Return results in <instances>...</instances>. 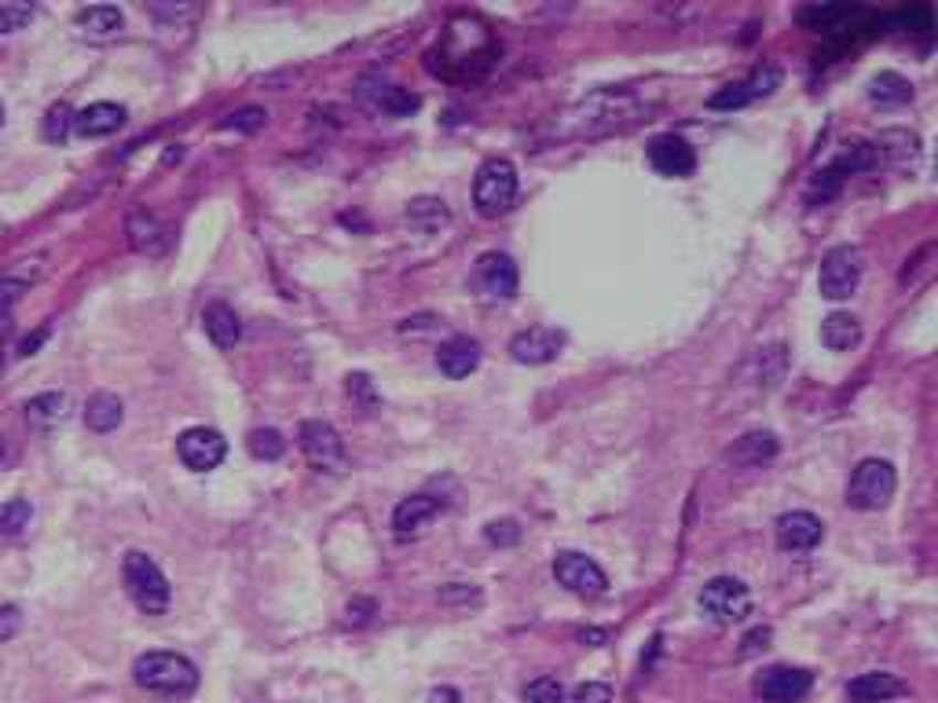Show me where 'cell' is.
Wrapping results in <instances>:
<instances>
[{"label":"cell","mask_w":938,"mask_h":703,"mask_svg":"<svg viewBox=\"0 0 938 703\" xmlns=\"http://www.w3.org/2000/svg\"><path fill=\"white\" fill-rule=\"evenodd\" d=\"M862 341V322H857L851 312H832L825 322H821V344L832 352H851Z\"/></svg>","instance_id":"cell-27"},{"label":"cell","mask_w":938,"mask_h":703,"mask_svg":"<svg viewBox=\"0 0 938 703\" xmlns=\"http://www.w3.org/2000/svg\"><path fill=\"white\" fill-rule=\"evenodd\" d=\"M246 447H249V455L260 458V462H279V458L286 455V440H283V433H276V429H254V433H249Z\"/></svg>","instance_id":"cell-31"},{"label":"cell","mask_w":938,"mask_h":703,"mask_svg":"<svg viewBox=\"0 0 938 703\" xmlns=\"http://www.w3.org/2000/svg\"><path fill=\"white\" fill-rule=\"evenodd\" d=\"M774 535H777V546H781V550L807 553V550H814L821 539H825V524H821V516H814V513L792 510V513L777 516Z\"/></svg>","instance_id":"cell-16"},{"label":"cell","mask_w":938,"mask_h":703,"mask_svg":"<svg viewBox=\"0 0 938 703\" xmlns=\"http://www.w3.org/2000/svg\"><path fill=\"white\" fill-rule=\"evenodd\" d=\"M898 488V472L884 458H862L851 472L846 483V505L862 513H876L891 502V494Z\"/></svg>","instance_id":"cell-4"},{"label":"cell","mask_w":938,"mask_h":703,"mask_svg":"<svg viewBox=\"0 0 938 703\" xmlns=\"http://www.w3.org/2000/svg\"><path fill=\"white\" fill-rule=\"evenodd\" d=\"M646 155H649V166H653L660 177H671V180L693 177V169H696V151L674 132L653 136L646 147Z\"/></svg>","instance_id":"cell-15"},{"label":"cell","mask_w":938,"mask_h":703,"mask_svg":"<svg viewBox=\"0 0 938 703\" xmlns=\"http://www.w3.org/2000/svg\"><path fill=\"white\" fill-rule=\"evenodd\" d=\"M0 462H4V440H0Z\"/></svg>","instance_id":"cell-41"},{"label":"cell","mask_w":938,"mask_h":703,"mask_svg":"<svg viewBox=\"0 0 938 703\" xmlns=\"http://www.w3.org/2000/svg\"><path fill=\"white\" fill-rule=\"evenodd\" d=\"M862 249L857 246H836L825 253L821 260V271H818V290L825 301H846L857 283H862Z\"/></svg>","instance_id":"cell-7"},{"label":"cell","mask_w":938,"mask_h":703,"mask_svg":"<svg viewBox=\"0 0 938 703\" xmlns=\"http://www.w3.org/2000/svg\"><path fill=\"white\" fill-rule=\"evenodd\" d=\"M440 516V499H429V494H411L393 510V532L399 539H415Z\"/></svg>","instance_id":"cell-17"},{"label":"cell","mask_w":938,"mask_h":703,"mask_svg":"<svg viewBox=\"0 0 938 703\" xmlns=\"http://www.w3.org/2000/svg\"><path fill=\"white\" fill-rule=\"evenodd\" d=\"M473 286L484 301H513L518 297V286H521V275H518V264L513 257L499 249H488L480 253L477 264H473Z\"/></svg>","instance_id":"cell-8"},{"label":"cell","mask_w":938,"mask_h":703,"mask_svg":"<svg viewBox=\"0 0 938 703\" xmlns=\"http://www.w3.org/2000/svg\"><path fill=\"white\" fill-rule=\"evenodd\" d=\"M26 418H30L33 429L52 433L71 418V400H66L63 392H44V396H33L26 403Z\"/></svg>","instance_id":"cell-25"},{"label":"cell","mask_w":938,"mask_h":703,"mask_svg":"<svg viewBox=\"0 0 938 703\" xmlns=\"http://www.w3.org/2000/svg\"><path fill=\"white\" fill-rule=\"evenodd\" d=\"M437 366L451 377V382H462V377H469L480 366V344L473 338H462V333L444 341L437 349Z\"/></svg>","instance_id":"cell-21"},{"label":"cell","mask_w":938,"mask_h":703,"mask_svg":"<svg viewBox=\"0 0 938 703\" xmlns=\"http://www.w3.org/2000/svg\"><path fill=\"white\" fill-rule=\"evenodd\" d=\"M562 349H565V333L554 327H529V330L513 333V341H510L513 363H521V366L554 363L557 355H562Z\"/></svg>","instance_id":"cell-14"},{"label":"cell","mask_w":938,"mask_h":703,"mask_svg":"<svg viewBox=\"0 0 938 703\" xmlns=\"http://www.w3.org/2000/svg\"><path fill=\"white\" fill-rule=\"evenodd\" d=\"M518 202V169L510 158H488L473 177V205L480 216H502Z\"/></svg>","instance_id":"cell-3"},{"label":"cell","mask_w":938,"mask_h":703,"mask_svg":"<svg viewBox=\"0 0 938 703\" xmlns=\"http://www.w3.org/2000/svg\"><path fill=\"white\" fill-rule=\"evenodd\" d=\"M30 19H33V4L0 0V33H19L22 26H30Z\"/></svg>","instance_id":"cell-33"},{"label":"cell","mask_w":938,"mask_h":703,"mask_svg":"<svg viewBox=\"0 0 938 703\" xmlns=\"http://www.w3.org/2000/svg\"><path fill=\"white\" fill-rule=\"evenodd\" d=\"M297 447H301V455L308 458V466H316L319 472H345L349 466L345 440H341V433L327 422H301V429H297Z\"/></svg>","instance_id":"cell-6"},{"label":"cell","mask_w":938,"mask_h":703,"mask_svg":"<svg viewBox=\"0 0 938 703\" xmlns=\"http://www.w3.org/2000/svg\"><path fill=\"white\" fill-rule=\"evenodd\" d=\"M125 418V407L118 396H110V392H96L93 400H88L85 407V425L93 433H114Z\"/></svg>","instance_id":"cell-29"},{"label":"cell","mask_w":938,"mask_h":703,"mask_svg":"<svg viewBox=\"0 0 938 703\" xmlns=\"http://www.w3.org/2000/svg\"><path fill=\"white\" fill-rule=\"evenodd\" d=\"M554 579L576 597H601L609 590V575L601 572V564L576 550H562L554 557Z\"/></svg>","instance_id":"cell-10"},{"label":"cell","mask_w":938,"mask_h":703,"mask_svg":"<svg viewBox=\"0 0 938 703\" xmlns=\"http://www.w3.org/2000/svg\"><path fill=\"white\" fill-rule=\"evenodd\" d=\"M30 521H33L30 499H8L4 505H0V535L19 539L30 528Z\"/></svg>","instance_id":"cell-30"},{"label":"cell","mask_w":938,"mask_h":703,"mask_svg":"<svg viewBox=\"0 0 938 703\" xmlns=\"http://www.w3.org/2000/svg\"><path fill=\"white\" fill-rule=\"evenodd\" d=\"M814 689V674L803 667H766L755 678V696L763 703H799Z\"/></svg>","instance_id":"cell-11"},{"label":"cell","mask_w":938,"mask_h":703,"mask_svg":"<svg viewBox=\"0 0 938 703\" xmlns=\"http://www.w3.org/2000/svg\"><path fill=\"white\" fill-rule=\"evenodd\" d=\"M177 455L191 472H213L224 462L227 455V440L216 429H205V425H194V429L180 433L177 440Z\"/></svg>","instance_id":"cell-12"},{"label":"cell","mask_w":938,"mask_h":703,"mask_svg":"<svg viewBox=\"0 0 938 703\" xmlns=\"http://www.w3.org/2000/svg\"><path fill=\"white\" fill-rule=\"evenodd\" d=\"M777 451H781V444H777L774 433H745L726 451V462L734 469H759L766 462H774Z\"/></svg>","instance_id":"cell-20"},{"label":"cell","mask_w":938,"mask_h":703,"mask_svg":"<svg viewBox=\"0 0 938 703\" xmlns=\"http://www.w3.org/2000/svg\"><path fill=\"white\" fill-rule=\"evenodd\" d=\"M0 360H4V355H0Z\"/></svg>","instance_id":"cell-43"},{"label":"cell","mask_w":938,"mask_h":703,"mask_svg":"<svg viewBox=\"0 0 938 703\" xmlns=\"http://www.w3.org/2000/svg\"><path fill=\"white\" fill-rule=\"evenodd\" d=\"M121 583L129 590L132 605L143 616H166L169 601H173V586H169L166 572L158 568V561L143 550H129L121 557Z\"/></svg>","instance_id":"cell-2"},{"label":"cell","mask_w":938,"mask_h":703,"mask_svg":"<svg viewBox=\"0 0 938 703\" xmlns=\"http://www.w3.org/2000/svg\"><path fill=\"white\" fill-rule=\"evenodd\" d=\"M121 26H125V15L114 4L82 8L74 19V30L82 33L85 41H110V38H118Z\"/></svg>","instance_id":"cell-22"},{"label":"cell","mask_w":938,"mask_h":703,"mask_svg":"<svg viewBox=\"0 0 938 703\" xmlns=\"http://www.w3.org/2000/svg\"><path fill=\"white\" fill-rule=\"evenodd\" d=\"M868 99L876 103L880 110H895V107H906L913 103V85L909 77H902L895 71H884L868 81Z\"/></svg>","instance_id":"cell-26"},{"label":"cell","mask_w":938,"mask_h":703,"mask_svg":"<svg viewBox=\"0 0 938 703\" xmlns=\"http://www.w3.org/2000/svg\"><path fill=\"white\" fill-rule=\"evenodd\" d=\"M356 99L367 110L385 114V118H411V114L422 107V99L415 96V92H407L399 85H388V81H377V77H363L360 81Z\"/></svg>","instance_id":"cell-13"},{"label":"cell","mask_w":938,"mask_h":703,"mask_svg":"<svg viewBox=\"0 0 938 703\" xmlns=\"http://www.w3.org/2000/svg\"><path fill=\"white\" fill-rule=\"evenodd\" d=\"M132 678L147 693L169 700H188L199 689V667L180 652H143L132 663Z\"/></svg>","instance_id":"cell-1"},{"label":"cell","mask_w":938,"mask_h":703,"mask_svg":"<svg viewBox=\"0 0 938 703\" xmlns=\"http://www.w3.org/2000/svg\"><path fill=\"white\" fill-rule=\"evenodd\" d=\"M125 235H129V246L136 253H143V257H162V253L169 249L166 224L147 210L129 213V221H125Z\"/></svg>","instance_id":"cell-18"},{"label":"cell","mask_w":938,"mask_h":703,"mask_svg":"<svg viewBox=\"0 0 938 703\" xmlns=\"http://www.w3.org/2000/svg\"><path fill=\"white\" fill-rule=\"evenodd\" d=\"M0 125H4V107H0Z\"/></svg>","instance_id":"cell-42"},{"label":"cell","mask_w":938,"mask_h":703,"mask_svg":"<svg viewBox=\"0 0 938 703\" xmlns=\"http://www.w3.org/2000/svg\"><path fill=\"white\" fill-rule=\"evenodd\" d=\"M521 700L524 703H565L568 693H565V685L557 682V678H535V682L524 689Z\"/></svg>","instance_id":"cell-34"},{"label":"cell","mask_w":938,"mask_h":703,"mask_svg":"<svg viewBox=\"0 0 938 703\" xmlns=\"http://www.w3.org/2000/svg\"><path fill=\"white\" fill-rule=\"evenodd\" d=\"M484 539L491 546H513V543H521V524L518 521H491L484 528Z\"/></svg>","instance_id":"cell-36"},{"label":"cell","mask_w":938,"mask_h":703,"mask_svg":"<svg viewBox=\"0 0 938 703\" xmlns=\"http://www.w3.org/2000/svg\"><path fill=\"white\" fill-rule=\"evenodd\" d=\"M701 613L712 619V624H740L752 613V590L734 575H715V579L704 583L701 590Z\"/></svg>","instance_id":"cell-5"},{"label":"cell","mask_w":938,"mask_h":703,"mask_svg":"<svg viewBox=\"0 0 938 703\" xmlns=\"http://www.w3.org/2000/svg\"><path fill=\"white\" fill-rule=\"evenodd\" d=\"M781 81H785L781 66L766 63V66H759V71H752L745 81H734V85L718 88L715 96L707 99V110H740V107H748V103H755V99L774 96V92L781 88Z\"/></svg>","instance_id":"cell-9"},{"label":"cell","mask_w":938,"mask_h":703,"mask_svg":"<svg viewBox=\"0 0 938 703\" xmlns=\"http://www.w3.org/2000/svg\"><path fill=\"white\" fill-rule=\"evenodd\" d=\"M44 338H49V330H41V333H33V338L22 341V355H33V352H38V344H41Z\"/></svg>","instance_id":"cell-40"},{"label":"cell","mask_w":938,"mask_h":703,"mask_svg":"<svg viewBox=\"0 0 938 703\" xmlns=\"http://www.w3.org/2000/svg\"><path fill=\"white\" fill-rule=\"evenodd\" d=\"M74 132V110L63 107V103H55V107L44 114V125H41V136L49 143H66Z\"/></svg>","instance_id":"cell-32"},{"label":"cell","mask_w":938,"mask_h":703,"mask_svg":"<svg viewBox=\"0 0 938 703\" xmlns=\"http://www.w3.org/2000/svg\"><path fill=\"white\" fill-rule=\"evenodd\" d=\"M202 327H205V338H210L221 352L235 349L238 338H243V322H238L235 308H227L224 301L205 305V312H202Z\"/></svg>","instance_id":"cell-23"},{"label":"cell","mask_w":938,"mask_h":703,"mask_svg":"<svg viewBox=\"0 0 938 703\" xmlns=\"http://www.w3.org/2000/svg\"><path fill=\"white\" fill-rule=\"evenodd\" d=\"M906 693V682L891 671H868L857 674L854 682H846V700L851 703H884Z\"/></svg>","instance_id":"cell-19"},{"label":"cell","mask_w":938,"mask_h":703,"mask_svg":"<svg viewBox=\"0 0 938 703\" xmlns=\"http://www.w3.org/2000/svg\"><path fill=\"white\" fill-rule=\"evenodd\" d=\"M565 703H612V689L605 682H583L572 689Z\"/></svg>","instance_id":"cell-37"},{"label":"cell","mask_w":938,"mask_h":703,"mask_svg":"<svg viewBox=\"0 0 938 703\" xmlns=\"http://www.w3.org/2000/svg\"><path fill=\"white\" fill-rule=\"evenodd\" d=\"M121 125H125V107H118V103H93L82 114H74V132L88 136V140L118 132Z\"/></svg>","instance_id":"cell-24"},{"label":"cell","mask_w":938,"mask_h":703,"mask_svg":"<svg viewBox=\"0 0 938 703\" xmlns=\"http://www.w3.org/2000/svg\"><path fill=\"white\" fill-rule=\"evenodd\" d=\"M404 221L415 227L418 235H433V232H440V227H448L451 224V213H448V205H444L440 199H415L407 205V213H404Z\"/></svg>","instance_id":"cell-28"},{"label":"cell","mask_w":938,"mask_h":703,"mask_svg":"<svg viewBox=\"0 0 938 703\" xmlns=\"http://www.w3.org/2000/svg\"><path fill=\"white\" fill-rule=\"evenodd\" d=\"M22 630V608L19 605H0V645L11 641Z\"/></svg>","instance_id":"cell-38"},{"label":"cell","mask_w":938,"mask_h":703,"mask_svg":"<svg viewBox=\"0 0 938 703\" xmlns=\"http://www.w3.org/2000/svg\"><path fill=\"white\" fill-rule=\"evenodd\" d=\"M265 121H268V114L260 110V107H243V110H235V114H227V118L221 121V129H238V132H257V129H265Z\"/></svg>","instance_id":"cell-35"},{"label":"cell","mask_w":938,"mask_h":703,"mask_svg":"<svg viewBox=\"0 0 938 703\" xmlns=\"http://www.w3.org/2000/svg\"><path fill=\"white\" fill-rule=\"evenodd\" d=\"M766 641H770V627H755L748 638H745V649H740V660H748V656H755L759 649H766Z\"/></svg>","instance_id":"cell-39"}]
</instances>
